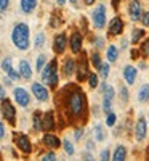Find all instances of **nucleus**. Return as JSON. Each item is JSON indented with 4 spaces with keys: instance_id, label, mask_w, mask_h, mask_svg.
Segmentation results:
<instances>
[{
    "instance_id": "1",
    "label": "nucleus",
    "mask_w": 149,
    "mask_h": 161,
    "mask_svg": "<svg viewBox=\"0 0 149 161\" xmlns=\"http://www.w3.org/2000/svg\"><path fill=\"white\" fill-rule=\"evenodd\" d=\"M64 102L67 113L72 118H84L87 113V97L80 89L69 87V93H64Z\"/></svg>"
},
{
    "instance_id": "2",
    "label": "nucleus",
    "mask_w": 149,
    "mask_h": 161,
    "mask_svg": "<svg viewBox=\"0 0 149 161\" xmlns=\"http://www.w3.org/2000/svg\"><path fill=\"white\" fill-rule=\"evenodd\" d=\"M11 39H13V44L19 50H28L29 48V28H28V24H24V23L16 24L15 29H13Z\"/></svg>"
},
{
    "instance_id": "3",
    "label": "nucleus",
    "mask_w": 149,
    "mask_h": 161,
    "mask_svg": "<svg viewBox=\"0 0 149 161\" xmlns=\"http://www.w3.org/2000/svg\"><path fill=\"white\" fill-rule=\"evenodd\" d=\"M2 114H3L5 121H8L10 124L16 123V110H15V106L11 105V102L7 100V98H2Z\"/></svg>"
},
{
    "instance_id": "4",
    "label": "nucleus",
    "mask_w": 149,
    "mask_h": 161,
    "mask_svg": "<svg viewBox=\"0 0 149 161\" xmlns=\"http://www.w3.org/2000/svg\"><path fill=\"white\" fill-rule=\"evenodd\" d=\"M93 24L96 29H103L104 24H106V7L104 5H98L96 8L93 10Z\"/></svg>"
},
{
    "instance_id": "5",
    "label": "nucleus",
    "mask_w": 149,
    "mask_h": 161,
    "mask_svg": "<svg viewBox=\"0 0 149 161\" xmlns=\"http://www.w3.org/2000/svg\"><path fill=\"white\" fill-rule=\"evenodd\" d=\"M75 69H77V80L82 82V80L88 76V63H87V53L85 52H82V55H80Z\"/></svg>"
},
{
    "instance_id": "6",
    "label": "nucleus",
    "mask_w": 149,
    "mask_h": 161,
    "mask_svg": "<svg viewBox=\"0 0 149 161\" xmlns=\"http://www.w3.org/2000/svg\"><path fill=\"white\" fill-rule=\"evenodd\" d=\"M15 143H16L18 148L23 153H26V155L32 152V145H31V142H29V139H28L26 134H16L15 136Z\"/></svg>"
},
{
    "instance_id": "7",
    "label": "nucleus",
    "mask_w": 149,
    "mask_h": 161,
    "mask_svg": "<svg viewBox=\"0 0 149 161\" xmlns=\"http://www.w3.org/2000/svg\"><path fill=\"white\" fill-rule=\"evenodd\" d=\"M128 15L133 21H138L143 18V5L140 0H131L128 5Z\"/></svg>"
},
{
    "instance_id": "8",
    "label": "nucleus",
    "mask_w": 149,
    "mask_h": 161,
    "mask_svg": "<svg viewBox=\"0 0 149 161\" xmlns=\"http://www.w3.org/2000/svg\"><path fill=\"white\" fill-rule=\"evenodd\" d=\"M146 134H147V123L144 118H140L135 124V139H136V142H143L146 139Z\"/></svg>"
},
{
    "instance_id": "9",
    "label": "nucleus",
    "mask_w": 149,
    "mask_h": 161,
    "mask_svg": "<svg viewBox=\"0 0 149 161\" xmlns=\"http://www.w3.org/2000/svg\"><path fill=\"white\" fill-rule=\"evenodd\" d=\"M13 95H15V100L19 106H28L29 102H31V97H29V93L26 92L24 89L21 87H16L15 90H13Z\"/></svg>"
},
{
    "instance_id": "10",
    "label": "nucleus",
    "mask_w": 149,
    "mask_h": 161,
    "mask_svg": "<svg viewBox=\"0 0 149 161\" xmlns=\"http://www.w3.org/2000/svg\"><path fill=\"white\" fill-rule=\"evenodd\" d=\"M32 92H34V95H35L37 100H40V102H47L48 100V90L42 84L34 82L32 84Z\"/></svg>"
},
{
    "instance_id": "11",
    "label": "nucleus",
    "mask_w": 149,
    "mask_h": 161,
    "mask_svg": "<svg viewBox=\"0 0 149 161\" xmlns=\"http://www.w3.org/2000/svg\"><path fill=\"white\" fill-rule=\"evenodd\" d=\"M66 44H67V40H66L64 34H58L55 37V40H53V50H55L56 55H61V53L66 50Z\"/></svg>"
},
{
    "instance_id": "12",
    "label": "nucleus",
    "mask_w": 149,
    "mask_h": 161,
    "mask_svg": "<svg viewBox=\"0 0 149 161\" xmlns=\"http://www.w3.org/2000/svg\"><path fill=\"white\" fill-rule=\"evenodd\" d=\"M122 31H124V21H122V18H120V16L112 18L111 23H109V34L119 36Z\"/></svg>"
},
{
    "instance_id": "13",
    "label": "nucleus",
    "mask_w": 149,
    "mask_h": 161,
    "mask_svg": "<svg viewBox=\"0 0 149 161\" xmlns=\"http://www.w3.org/2000/svg\"><path fill=\"white\" fill-rule=\"evenodd\" d=\"M69 47L72 50V53H80L82 52V36L79 32H72L71 40H69Z\"/></svg>"
},
{
    "instance_id": "14",
    "label": "nucleus",
    "mask_w": 149,
    "mask_h": 161,
    "mask_svg": "<svg viewBox=\"0 0 149 161\" xmlns=\"http://www.w3.org/2000/svg\"><path fill=\"white\" fill-rule=\"evenodd\" d=\"M53 129H55V118H53V113H51V111H48V113H45L44 118H42V130L50 132V130H53Z\"/></svg>"
},
{
    "instance_id": "15",
    "label": "nucleus",
    "mask_w": 149,
    "mask_h": 161,
    "mask_svg": "<svg viewBox=\"0 0 149 161\" xmlns=\"http://www.w3.org/2000/svg\"><path fill=\"white\" fill-rule=\"evenodd\" d=\"M2 68H3V71L10 76V79H18V77H21L19 71L16 73L15 69H13V66H11V58H5V60L2 61Z\"/></svg>"
},
{
    "instance_id": "16",
    "label": "nucleus",
    "mask_w": 149,
    "mask_h": 161,
    "mask_svg": "<svg viewBox=\"0 0 149 161\" xmlns=\"http://www.w3.org/2000/svg\"><path fill=\"white\" fill-rule=\"evenodd\" d=\"M44 143L47 147H50V148H59L61 147V140H59V137L55 136V134H45L44 136Z\"/></svg>"
},
{
    "instance_id": "17",
    "label": "nucleus",
    "mask_w": 149,
    "mask_h": 161,
    "mask_svg": "<svg viewBox=\"0 0 149 161\" xmlns=\"http://www.w3.org/2000/svg\"><path fill=\"white\" fill-rule=\"evenodd\" d=\"M56 68H58V61H56V60H53V61H50V63L45 66V68L42 69V80H44V82H47L48 77L56 71Z\"/></svg>"
},
{
    "instance_id": "18",
    "label": "nucleus",
    "mask_w": 149,
    "mask_h": 161,
    "mask_svg": "<svg viewBox=\"0 0 149 161\" xmlns=\"http://www.w3.org/2000/svg\"><path fill=\"white\" fill-rule=\"evenodd\" d=\"M124 77L127 80V84H135V80H136V68L135 66H125L124 69Z\"/></svg>"
},
{
    "instance_id": "19",
    "label": "nucleus",
    "mask_w": 149,
    "mask_h": 161,
    "mask_svg": "<svg viewBox=\"0 0 149 161\" xmlns=\"http://www.w3.org/2000/svg\"><path fill=\"white\" fill-rule=\"evenodd\" d=\"M19 74H21V77H24V79H31V76H32L31 64L26 61V60H21V61H19Z\"/></svg>"
},
{
    "instance_id": "20",
    "label": "nucleus",
    "mask_w": 149,
    "mask_h": 161,
    "mask_svg": "<svg viewBox=\"0 0 149 161\" xmlns=\"http://www.w3.org/2000/svg\"><path fill=\"white\" fill-rule=\"evenodd\" d=\"M138 102H140V103L149 102V84L141 86V89H140V92H138Z\"/></svg>"
},
{
    "instance_id": "21",
    "label": "nucleus",
    "mask_w": 149,
    "mask_h": 161,
    "mask_svg": "<svg viewBox=\"0 0 149 161\" xmlns=\"http://www.w3.org/2000/svg\"><path fill=\"white\" fill-rule=\"evenodd\" d=\"M63 69H64V74H66V76H72V73L75 71V61H74L72 58H67V60L64 61Z\"/></svg>"
},
{
    "instance_id": "22",
    "label": "nucleus",
    "mask_w": 149,
    "mask_h": 161,
    "mask_svg": "<svg viewBox=\"0 0 149 161\" xmlns=\"http://www.w3.org/2000/svg\"><path fill=\"white\" fill-rule=\"evenodd\" d=\"M35 5H37V0H21V10H23L24 13L34 11Z\"/></svg>"
},
{
    "instance_id": "23",
    "label": "nucleus",
    "mask_w": 149,
    "mask_h": 161,
    "mask_svg": "<svg viewBox=\"0 0 149 161\" xmlns=\"http://www.w3.org/2000/svg\"><path fill=\"white\" fill-rule=\"evenodd\" d=\"M125 156H127L125 147L124 145H119L117 148H116V152H114V155H112V159L114 161H122V159H125Z\"/></svg>"
},
{
    "instance_id": "24",
    "label": "nucleus",
    "mask_w": 149,
    "mask_h": 161,
    "mask_svg": "<svg viewBox=\"0 0 149 161\" xmlns=\"http://www.w3.org/2000/svg\"><path fill=\"white\" fill-rule=\"evenodd\" d=\"M144 29H141V28H136V29H133V32H131V44H138L140 40L144 37Z\"/></svg>"
},
{
    "instance_id": "25",
    "label": "nucleus",
    "mask_w": 149,
    "mask_h": 161,
    "mask_svg": "<svg viewBox=\"0 0 149 161\" xmlns=\"http://www.w3.org/2000/svg\"><path fill=\"white\" fill-rule=\"evenodd\" d=\"M106 55H107V60H109L111 63H114L117 60V55H119V52L114 45H109L107 47V52H106Z\"/></svg>"
},
{
    "instance_id": "26",
    "label": "nucleus",
    "mask_w": 149,
    "mask_h": 161,
    "mask_svg": "<svg viewBox=\"0 0 149 161\" xmlns=\"http://www.w3.org/2000/svg\"><path fill=\"white\" fill-rule=\"evenodd\" d=\"M140 52H141V55H143L144 58H147V57H149V39H144V40H143Z\"/></svg>"
},
{
    "instance_id": "27",
    "label": "nucleus",
    "mask_w": 149,
    "mask_h": 161,
    "mask_svg": "<svg viewBox=\"0 0 149 161\" xmlns=\"http://www.w3.org/2000/svg\"><path fill=\"white\" fill-rule=\"evenodd\" d=\"M91 63H93V66H95L96 69H100V66L103 64V63H101V57H100V53H98V52L91 53Z\"/></svg>"
},
{
    "instance_id": "28",
    "label": "nucleus",
    "mask_w": 149,
    "mask_h": 161,
    "mask_svg": "<svg viewBox=\"0 0 149 161\" xmlns=\"http://www.w3.org/2000/svg\"><path fill=\"white\" fill-rule=\"evenodd\" d=\"M34 127L35 130H42V116H40V113H34Z\"/></svg>"
},
{
    "instance_id": "29",
    "label": "nucleus",
    "mask_w": 149,
    "mask_h": 161,
    "mask_svg": "<svg viewBox=\"0 0 149 161\" xmlns=\"http://www.w3.org/2000/svg\"><path fill=\"white\" fill-rule=\"evenodd\" d=\"M95 137H96V140L98 142H103L104 140V130H103V127L101 126H96V127H95Z\"/></svg>"
},
{
    "instance_id": "30",
    "label": "nucleus",
    "mask_w": 149,
    "mask_h": 161,
    "mask_svg": "<svg viewBox=\"0 0 149 161\" xmlns=\"http://www.w3.org/2000/svg\"><path fill=\"white\" fill-rule=\"evenodd\" d=\"M47 84H48L50 87H56V86H58V71H55V73L48 77Z\"/></svg>"
},
{
    "instance_id": "31",
    "label": "nucleus",
    "mask_w": 149,
    "mask_h": 161,
    "mask_svg": "<svg viewBox=\"0 0 149 161\" xmlns=\"http://www.w3.org/2000/svg\"><path fill=\"white\" fill-rule=\"evenodd\" d=\"M88 82H90V87L91 89H96L98 87V76L95 74V73L88 74Z\"/></svg>"
},
{
    "instance_id": "32",
    "label": "nucleus",
    "mask_w": 149,
    "mask_h": 161,
    "mask_svg": "<svg viewBox=\"0 0 149 161\" xmlns=\"http://www.w3.org/2000/svg\"><path fill=\"white\" fill-rule=\"evenodd\" d=\"M100 74H101L103 79H106L107 74H109V64H107V63H103V64L100 66Z\"/></svg>"
},
{
    "instance_id": "33",
    "label": "nucleus",
    "mask_w": 149,
    "mask_h": 161,
    "mask_svg": "<svg viewBox=\"0 0 149 161\" xmlns=\"http://www.w3.org/2000/svg\"><path fill=\"white\" fill-rule=\"evenodd\" d=\"M116 119H117V118H116V114L109 111V113H107V118H106V124L109 126V127L116 126Z\"/></svg>"
},
{
    "instance_id": "34",
    "label": "nucleus",
    "mask_w": 149,
    "mask_h": 161,
    "mask_svg": "<svg viewBox=\"0 0 149 161\" xmlns=\"http://www.w3.org/2000/svg\"><path fill=\"white\" fill-rule=\"evenodd\" d=\"M63 147H64V152H66L67 155H72V153H74V147H72V143H71L69 140H64V142H63Z\"/></svg>"
},
{
    "instance_id": "35",
    "label": "nucleus",
    "mask_w": 149,
    "mask_h": 161,
    "mask_svg": "<svg viewBox=\"0 0 149 161\" xmlns=\"http://www.w3.org/2000/svg\"><path fill=\"white\" fill-rule=\"evenodd\" d=\"M120 98L122 102H128V89L125 86H120Z\"/></svg>"
},
{
    "instance_id": "36",
    "label": "nucleus",
    "mask_w": 149,
    "mask_h": 161,
    "mask_svg": "<svg viewBox=\"0 0 149 161\" xmlns=\"http://www.w3.org/2000/svg\"><path fill=\"white\" fill-rule=\"evenodd\" d=\"M44 42H45V36H44L42 32L37 34V37H35V47H37V48H40V47L44 45Z\"/></svg>"
},
{
    "instance_id": "37",
    "label": "nucleus",
    "mask_w": 149,
    "mask_h": 161,
    "mask_svg": "<svg viewBox=\"0 0 149 161\" xmlns=\"http://www.w3.org/2000/svg\"><path fill=\"white\" fill-rule=\"evenodd\" d=\"M45 55H39L37 58V71H42L44 69V64H45Z\"/></svg>"
},
{
    "instance_id": "38",
    "label": "nucleus",
    "mask_w": 149,
    "mask_h": 161,
    "mask_svg": "<svg viewBox=\"0 0 149 161\" xmlns=\"http://www.w3.org/2000/svg\"><path fill=\"white\" fill-rule=\"evenodd\" d=\"M130 55H131V60H138V58H140V55H141V52H140L138 48H131Z\"/></svg>"
},
{
    "instance_id": "39",
    "label": "nucleus",
    "mask_w": 149,
    "mask_h": 161,
    "mask_svg": "<svg viewBox=\"0 0 149 161\" xmlns=\"http://www.w3.org/2000/svg\"><path fill=\"white\" fill-rule=\"evenodd\" d=\"M141 21H143V26H149V10H147L146 13H143Z\"/></svg>"
},
{
    "instance_id": "40",
    "label": "nucleus",
    "mask_w": 149,
    "mask_h": 161,
    "mask_svg": "<svg viewBox=\"0 0 149 161\" xmlns=\"http://www.w3.org/2000/svg\"><path fill=\"white\" fill-rule=\"evenodd\" d=\"M10 5V0H0V11H5Z\"/></svg>"
},
{
    "instance_id": "41",
    "label": "nucleus",
    "mask_w": 149,
    "mask_h": 161,
    "mask_svg": "<svg viewBox=\"0 0 149 161\" xmlns=\"http://www.w3.org/2000/svg\"><path fill=\"white\" fill-rule=\"evenodd\" d=\"M55 158H56V156L53 155V153H47V155H44V159H45V161H53Z\"/></svg>"
},
{
    "instance_id": "42",
    "label": "nucleus",
    "mask_w": 149,
    "mask_h": 161,
    "mask_svg": "<svg viewBox=\"0 0 149 161\" xmlns=\"http://www.w3.org/2000/svg\"><path fill=\"white\" fill-rule=\"evenodd\" d=\"M95 47H98V48H101V47H103V39H101V37L95 39Z\"/></svg>"
},
{
    "instance_id": "43",
    "label": "nucleus",
    "mask_w": 149,
    "mask_h": 161,
    "mask_svg": "<svg viewBox=\"0 0 149 161\" xmlns=\"http://www.w3.org/2000/svg\"><path fill=\"white\" fill-rule=\"evenodd\" d=\"M101 159H109V152L104 150V152L101 153Z\"/></svg>"
},
{
    "instance_id": "44",
    "label": "nucleus",
    "mask_w": 149,
    "mask_h": 161,
    "mask_svg": "<svg viewBox=\"0 0 149 161\" xmlns=\"http://www.w3.org/2000/svg\"><path fill=\"white\" fill-rule=\"evenodd\" d=\"M80 137H82V129H77L75 130V140H79Z\"/></svg>"
},
{
    "instance_id": "45",
    "label": "nucleus",
    "mask_w": 149,
    "mask_h": 161,
    "mask_svg": "<svg viewBox=\"0 0 149 161\" xmlns=\"http://www.w3.org/2000/svg\"><path fill=\"white\" fill-rule=\"evenodd\" d=\"M3 134H5V127H3V124L0 123V139L3 137Z\"/></svg>"
},
{
    "instance_id": "46",
    "label": "nucleus",
    "mask_w": 149,
    "mask_h": 161,
    "mask_svg": "<svg viewBox=\"0 0 149 161\" xmlns=\"http://www.w3.org/2000/svg\"><path fill=\"white\" fill-rule=\"evenodd\" d=\"M0 98H5V90L2 86H0Z\"/></svg>"
},
{
    "instance_id": "47",
    "label": "nucleus",
    "mask_w": 149,
    "mask_h": 161,
    "mask_svg": "<svg viewBox=\"0 0 149 161\" xmlns=\"http://www.w3.org/2000/svg\"><path fill=\"white\" fill-rule=\"evenodd\" d=\"M119 2H120V0H112V7H114L116 10L119 8Z\"/></svg>"
},
{
    "instance_id": "48",
    "label": "nucleus",
    "mask_w": 149,
    "mask_h": 161,
    "mask_svg": "<svg viewBox=\"0 0 149 161\" xmlns=\"http://www.w3.org/2000/svg\"><path fill=\"white\" fill-rule=\"evenodd\" d=\"M96 0H85V5H93Z\"/></svg>"
},
{
    "instance_id": "49",
    "label": "nucleus",
    "mask_w": 149,
    "mask_h": 161,
    "mask_svg": "<svg viewBox=\"0 0 149 161\" xmlns=\"http://www.w3.org/2000/svg\"><path fill=\"white\" fill-rule=\"evenodd\" d=\"M120 44H122V48H127V40H122Z\"/></svg>"
},
{
    "instance_id": "50",
    "label": "nucleus",
    "mask_w": 149,
    "mask_h": 161,
    "mask_svg": "<svg viewBox=\"0 0 149 161\" xmlns=\"http://www.w3.org/2000/svg\"><path fill=\"white\" fill-rule=\"evenodd\" d=\"M56 2H58V5H64V3H66V0H56Z\"/></svg>"
},
{
    "instance_id": "51",
    "label": "nucleus",
    "mask_w": 149,
    "mask_h": 161,
    "mask_svg": "<svg viewBox=\"0 0 149 161\" xmlns=\"http://www.w3.org/2000/svg\"><path fill=\"white\" fill-rule=\"evenodd\" d=\"M69 2H71V3H77V0H69Z\"/></svg>"
},
{
    "instance_id": "52",
    "label": "nucleus",
    "mask_w": 149,
    "mask_h": 161,
    "mask_svg": "<svg viewBox=\"0 0 149 161\" xmlns=\"http://www.w3.org/2000/svg\"><path fill=\"white\" fill-rule=\"evenodd\" d=\"M147 159H149V148H147Z\"/></svg>"
}]
</instances>
